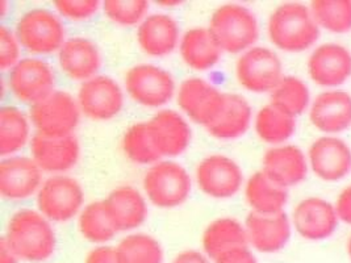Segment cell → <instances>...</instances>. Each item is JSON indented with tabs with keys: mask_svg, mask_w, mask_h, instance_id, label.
<instances>
[{
	"mask_svg": "<svg viewBox=\"0 0 351 263\" xmlns=\"http://www.w3.org/2000/svg\"><path fill=\"white\" fill-rule=\"evenodd\" d=\"M106 16L111 21L123 25H140L149 11V3L145 0H107L101 5Z\"/></svg>",
	"mask_w": 351,
	"mask_h": 263,
	"instance_id": "8d00e7d4",
	"label": "cell"
},
{
	"mask_svg": "<svg viewBox=\"0 0 351 263\" xmlns=\"http://www.w3.org/2000/svg\"><path fill=\"white\" fill-rule=\"evenodd\" d=\"M267 32L278 49L298 53L319 40V27L311 8L302 3H285L272 12Z\"/></svg>",
	"mask_w": 351,
	"mask_h": 263,
	"instance_id": "7a4b0ae2",
	"label": "cell"
},
{
	"mask_svg": "<svg viewBox=\"0 0 351 263\" xmlns=\"http://www.w3.org/2000/svg\"><path fill=\"white\" fill-rule=\"evenodd\" d=\"M61 16L71 21H84L96 15L100 1L97 0H60L54 3Z\"/></svg>",
	"mask_w": 351,
	"mask_h": 263,
	"instance_id": "74e56055",
	"label": "cell"
},
{
	"mask_svg": "<svg viewBox=\"0 0 351 263\" xmlns=\"http://www.w3.org/2000/svg\"><path fill=\"white\" fill-rule=\"evenodd\" d=\"M58 64L66 77L84 83L96 77L101 66V55L90 38L73 37L66 40L58 51Z\"/></svg>",
	"mask_w": 351,
	"mask_h": 263,
	"instance_id": "44dd1931",
	"label": "cell"
},
{
	"mask_svg": "<svg viewBox=\"0 0 351 263\" xmlns=\"http://www.w3.org/2000/svg\"><path fill=\"white\" fill-rule=\"evenodd\" d=\"M292 223L302 237L319 241L333 234L338 224V214L335 207L326 200L308 197L295 207Z\"/></svg>",
	"mask_w": 351,
	"mask_h": 263,
	"instance_id": "e0dca14e",
	"label": "cell"
},
{
	"mask_svg": "<svg viewBox=\"0 0 351 263\" xmlns=\"http://www.w3.org/2000/svg\"><path fill=\"white\" fill-rule=\"evenodd\" d=\"M311 100L309 88L296 77H283V79L271 92V104L286 111L289 115H302L308 108Z\"/></svg>",
	"mask_w": 351,
	"mask_h": 263,
	"instance_id": "e575fe53",
	"label": "cell"
},
{
	"mask_svg": "<svg viewBox=\"0 0 351 263\" xmlns=\"http://www.w3.org/2000/svg\"><path fill=\"white\" fill-rule=\"evenodd\" d=\"M253 111L249 101L237 94H225L219 115L208 125V133L220 140H233L250 127Z\"/></svg>",
	"mask_w": 351,
	"mask_h": 263,
	"instance_id": "484cf974",
	"label": "cell"
},
{
	"mask_svg": "<svg viewBox=\"0 0 351 263\" xmlns=\"http://www.w3.org/2000/svg\"><path fill=\"white\" fill-rule=\"evenodd\" d=\"M31 151L43 171L62 175L78 162L80 142L74 134L53 137L36 133L31 140Z\"/></svg>",
	"mask_w": 351,
	"mask_h": 263,
	"instance_id": "5bb4252c",
	"label": "cell"
},
{
	"mask_svg": "<svg viewBox=\"0 0 351 263\" xmlns=\"http://www.w3.org/2000/svg\"><path fill=\"white\" fill-rule=\"evenodd\" d=\"M173 263H209L207 255L197 250H186L178 254Z\"/></svg>",
	"mask_w": 351,
	"mask_h": 263,
	"instance_id": "7bdbcfd3",
	"label": "cell"
},
{
	"mask_svg": "<svg viewBox=\"0 0 351 263\" xmlns=\"http://www.w3.org/2000/svg\"><path fill=\"white\" fill-rule=\"evenodd\" d=\"M117 231L138 228L147 216V205L141 192L132 186H120L104 200Z\"/></svg>",
	"mask_w": 351,
	"mask_h": 263,
	"instance_id": "d4e9b609",
	"label": "cell"
},
{
	"mask_svg": "<svg viewBox=\"0 0 351 263\" xmlns=\"http://www.w3.org/2000/svg\"><path fill=\"white\" fill-rule=\"evenodd\" d=\"M29 117L37 133L53 137L70 136L80 124V104L69 92L56 90L31 107Z\"/></svg>",
	"mask_w": 351,
	"mask_h": 263,
	"instance_id": "8992f818",
	"label": "cell"
},
{
	"mask_svg": "<svg viewBox=\"0 0 351 263\" xmlns=\"http://www.w3.org/2000/svg\"><path fill=\"white\" fill-rule=\"evenodd\" d=\"M309 164L313 173L324 181H335L351 171V149L335 137H321L309 148Z\"/></svg>",
	"mask_w": 351,
	"mask_h": 263,
	"instance_id": "ac0fdd59",
	"label": "cell"
},
{
	"mask_svg": "<svg viewBox=\"0 0 351 263\" xmlns=\"http://www.w3.org/2000/svg\"><path fill=\"white\" fill-rule=\"evenodd\" d=\"M21 44L16 33L7 27L0 28V67L1 70H12L23 60L21 58Z\"/></svg>",
	"mask_w": 351,
	"mask_h": 263,
	"instance_id": "f35d334b",
	"label": "cell"
},
{
	"mask_svg": "<svg viewBox=\"0 0 351 263\" xmlns=\"http://www.w3.org/2000/svg\"><path fill=\"white\" fill-rule=\"evenodd\" d=\"M319 27L333 33L351 31V0H316L311 5Z\"/></svg>",
	"mask_w": 351,
	"mask_h": 263,
	"instance_id": "d590c367",
	"label": "cell"
},
{
	"mask_svg": "<svg viewBox=\"0 0 351 263\" xmlns=\"http://www.w3.org/2000/svg\"><path fill=\"white\" fill-rule=\"evenodd\" d=\"M31 117L17 107H3L0 111V154L14 157L29 142Z\"/></svg>",
	"mask_w": 351,
	"mask_h": 263,
	"instance_id": "f546056e",
	"label": "cell"
},
{
	"mask_svg": "<svg viewBox=\"0 0 351 263\" xmlns=\"http://www.w3.org/2000/svg\"><path fill=\"white\" fill-rule=\"evenodd\" d=\"M4 237L19 260L25 262L47 261L54 254L57 245L50 220L33 210H20L12 214Z\"/></svg>",
	"mask_w": 351,
	"mask_h": 263,
	"instance_id": "6da1fadb",
	"label": "cell"
},
{
	"mask_svg": "<svg viewBox=\"0 0 351 263\" xmlns=\"http://www.w3.org/2000/svg\"><path fill=\"white\" fill-rule=\"evenodd\" d=\"M223 95L219 88L202 78H187L178 90V105L195 123L207 128L223 107Z\"/></svg>",
	"mask_w": 351,
	"mask_h": 263,
	"instance_id": "4fadbf2b",
	"label": "cell"
},
{
	"mask_svg": "<svg viewBox=\"0 0 351 263\" xmlns=\"http://www.w3.org/2000/svg\"><path fill=\"white\" fill-rule=\"evenodd\" d=\"M125 90L136 103L158 108L169 103L176 92L173 75L160 66H133L125 75Z\"/></svg>",
	"mask_w": 351,
	"mask_h": 263,
	"instance_id": "30bf717a",
	"label": "cell"
},
{
	"mask_svg": "<svg viewBox=\"0 0 351 263\" xmlns=\"http://www.w3.org/2000/svg\"><path fill=\"white\" fill-rule=\"evenodd\" d=\"M247 233L245 227L232 217H221L210 223L203 233V249L208 258L216 261L223 254L247 247Z\"/></svg>",
	"mask_w": 351,
	"mask_h": 263,
	"instance_id": "83f0119b",
	"label": "cell"
},
{
	"mask_svg": "<svg viewBox=\"0 0 351 263\" xmlns=\"http://www.w3.org/2000/svg\"><path fill=\"white\" fill-rule=\"evenodd\" d=\"M184 64L197 71H206L217 65L223 49L208 28H192L184 33L179 42Z\"/></svg>",
	"mask_w": 351,
	"mask_h": 263,
	"instance_id": "4316f807",
	"label": "cell"
},
{
	"mask_svg": "<svg viewBox=\"0 0 351 263\" xmlns=\"http://www.w3.org/2000/svg\"><path fill=\"white\" fill-rule=\"evenodd\" d=\"M195 177L199 188L215 199L234 197L243 183L242 168L236 161L223 154H212L200 161Z\"/></svg>",
	"mask_w": 351,
	"mask_h": 263,
	"instance_id": "8fae6325",
	"label": "cell"
},
{
	"mask_svg": "<svg viewBox=\"0 0 351 263\" xmlns=\"http://www.w3.org/2000/svg\"><path fill=\"white\" fill-rule=\"evenodd\" d=\"M236 75L241 86L250 92H272L283 79V66L274 50L253 47L239 58Z\"/></svg>",
	"mask_w": 351,
	"mask_h": 263,
	"instance_id": "52a82bcc",
	"label": "cell"
},
{
	"mask_svg": "<svg viewBox=\"0 0 351 263\" xmlns=\"http://www.w3.org/2000/svg\"><path fill=\"white\" fill-rule=\"evenodd\" d=\"M245 197L256 214H279L287 204V188L272 181L263 171L254 173L245 187Z\"/></svg>",
	"mask_w": 351,
	"mask_h": 263,
	"instance_id": "f1b7e54d",
	"label": "cell"
},
{
	"mask_svg": "<svg viewBox=\"0 0 351 263\" xmlns=\"http://www.w3.org/2000/svg\"><path fill=\"white\" fill-rule=\"evenodd\" d=\"M14 97L31 107L56 91V73L43 58H23L8 74Z\"/></svg>",
	"mask_w": 351,
	"mask_h": 263,
	"instance_id": "9c48e42d",
	"label": "cell"
},
{
	"mask_svg": "<svg viewBox=\"0 0 351 263\" xmlns=\"http://www.w3.org/2000/svg\"><path fill=\"white\" fill-rule=\"evenodd\" d=\"M335 211L338 218L351 225V186L346 187L337 199Z\"/></svg>",
	"mask_w": 351,
	"mask_h": 263,
	"instance_id": "b9f144b4",
	"label": "cell"
},
{
	"mask_svg": "<svg viewBox=\"0 0 351 263\" xmlns=\"http://www.w3.org/2000/svg\"><path fill=\"white\" fill-rule=\"evenodd\" d=\"M77 100L83 115L95 121H107L123 110L124 94L119 83L111 77L96 75L82 83Z\"/></svg>",
	"mask_w": 351,
	"mask_h": 263,
	"instance_id": "7c38bea8",
	"label": "cell"
},
{
	"mask_svg": "<svg viewBox=\"0 0 351 263\" xmlns=\"http://www.w3.org/2000/svg\"><path fill=\"white\" fill-rule=\"evenodd\" d=\"M296 131L295 116L289 115L274 104L262 107L256 116L258 137L271 145H278L289 140Z\"/></svg>",
	"mask_w": 351,
	"mask_h": 263,
	"instance_id": "4dcf8cb0",
	"label": "cell"
},
{
	"mask_svg": "<svg viewBox=\"0 0 351 263\" xmlns=\"http://www.w3.org/2000/svg\"><path fill=\"white\" fill-rule=\"evenodd\" d=\"M43 170L33 158L14 155L0 164V192L8 200H24L40 191Z\"/></svg>",
	"mask_w": 351,
	"mask_h": 263,
	"instance_id": "9a60e30c",
	"label": "cell"
},
{
	"mask_svg": "<svg viewBox=\"0 0 351 263\" xmlns=\"http://www.w3.org/2000/svg\"><path fill=\"white\" fill-rule=\"evenodd\" d=\"M17 261H19V257L8 245L5 237H3L0 242V263H17Z\"/></svg>",
	"mask_w": 351,
	"mask_h": 263,
	"instance_id": "ee69618b",
	"label": "cell"
},
{
	"mask_svg": "<svg viewBox=\"0 0 351 263\" xmlns=\"http://www.w3.org/2000/svg\"><path fill=\"white\" fill-rule=\"evenodd\" d=\"M215 263H256V260L247 247H243L223 254Z\"/></svg>",
	"mask_w": 351,
	"mask_h": 263,
	"instance_id": "60d3db41",
	"label": "cell"
},
{
	"mask_svg": "<svg viewBox=\"0 0 351 263\" xmlns=\"http://www.w3.org/2000/svg\"><path fill=\"white\" fill-rule=\"evenodd\" d=\"M249 244L261 253H275L286 247L291 236L287 214L250 212L245 221Z\"/></svg>",
	"mask_w": 351,
	"mask_h": 263,
	"instance_id": "ffe728a7",
	"label": "cell"
},
{
	"mask_svg": "<svg viewBox=\"0 0 351 263\" xmlns=\"http://www.w3.org/2000/svg\"><path fill=\"white\" fill-rule=\"evenodd\" d=\"M309 117L312 124L324 133H341L351 127V95L333 90L319 94L313 100Z\"/></svg>",
	"mask_w": 351,
	"mask_h": 263,
	"instance_id": "7402d4cb",
	"label": "cell"
},
{
	"mask_svg": "<svg viewBox=\"0 0 351 263\" xmlns=\"http://www.w3.org/2000/svg\"><path fill=\"white\" fill-rule=\"evenodd\" d=\"M120 263H162L163 250L160 242L145 233L129 234L116 247Z\"/></svg>",
	"mask_w": 351,
	"mask_h": 263,
	"instance_id": "d6a6232c",
	"label": "cell"
},
{
	"mask_svg": "<svg viewBox=\"0 0 351 263\" xmlns=\"http://www.w3.org/2000/svg\"><path fill=\"white\" fill-rule=\"evenodd\" d=\"M86 263H120L117 258V251L116 247H101L93 249L87 257H86Z\"/></svg>",
	"mask_w": 351,
	"mask_h": 263,
	"instance_id": "ab89813d",
	"label": "cell"
},
{
	"mask_svg": "<svg viewBox=\"0 0 351 263\" xmlns=\"http://www.w3.org/2000/svg\"><path fill=\"white\" fill-rule=\"evenodd\" d=\"M78 228L84 240L95 244H104L117 233L104 200L90 203L82 210Z\"/></svg>",
	"mask_w": 351,
	"mask_h": 263,
	"instance_id": "1f68e13d",
	"label": "cell"
},
{
	"mask_svg": "<svg viewBox=\"0 0 351 263\" xmlns=\"http://www.w3.org/2000/svg\"><path fill=\"white\" fill-rule=\"evenodd\" d=\"M15 33L21 47L36 55L58 53L66 42L61 18L44 8H34L25 12L17 20Z\"/></svg>",
	"mask_w": 351,
	"mask_h": 263,
	"instance_id": "277c9868",
	"label": "cell"
},
{
	"mask_svg": "<svg viewBox=\"0 0 351 263\" xmlns=\"http://www.w3.org/2000/svg\"><path fill=\"white\" fill-rule=\"evenodd\" d=\"M137 41L141 50L147 55H169L178 47L179 25L176 18L167 14L149 15L138 25Z\"/></svg>",
	"mask_w": 351,
	"mask_h": 263,
	"instance_id": "603a6c76",
	"label": "cell"
},
{
	"mask_svg": "<svg viewBox=\"0 0 351 263\" xmlns=\"http://www.w3.org/2000/svg\"><path fill=\"white\" fill-rule=\"evenodd\" d=\"M262 170L272 181L288 188L305 179L308 164L302 149L295 145H285L266 151Z\"/></svg>",
	"mask_w": 351,
	"mask_h": 263,
	"instance_id": "cb8c5ba5",
	"label": "cell"
},
{
	"mask_svg": "<svg viewBox=\"0 0 351 263\" xmlns=\"http://www.w3.org/2000/svg\"><path fill=\"white\" fill-rule=\"evenodd\" d=\"M84 192L80 181L67 175H53L37 192L38 211L50 221L64 223L82 212Z\"/></svg>",
	"mask_w": 351,
	"mask_h": 263,
	"instance_id": "ba28073f",
	"label": "cell"
},
{
	"mask_svg": "<svg viewBox=\"0 0 351 263\" xmlns=\"http://www.w3.org/2000/svg\"><path fill=\"white\" fill-rule=\"evenodd\" d=\"M121 147L125 155L134 164H154L162 158L152 138L147 123L132 125L123 137Z\"/></svg>",
	"mask_w": 351,
	"mask_h": 263,
	"instance_id": "836d02e7",
	"label": "cell"
},
{
	"mask_svg": "<svg viewBox=\"0 0 351 263\" xmlns=\"http://www.w3.org/2000/svg\"><path fill=\"white\" fill-rule=\"evenodd\" d=\"M208 29L223 51L240 53L253 48L259 37L256 15L246 7L228 3L219 7L209 20Z\"/></svg>",
	"mask_w": 351,
	"mask_h": 263,
	"instance_id": "3957f363",
	"label": "cell"
},
{
	"mask_svg": "<svg viewBox=\"0 0 351 263\" xmlns=\"http://www.w3.org/2000/svg\"><path fill=\"white\" fill-rule=\"evenodd\" d=\"M348 253H349V257H350L351 260V236L350 238H349V242H348Z\"/></svg>",
	"mask_w": 351,
	"mask_h": 263,
	"instance_id": "f6af8a7d",
	"label": "cell"
},
{
	"mask_svg": "<svg viewBox=\"0 0 351 263\" xmlns=\"http://www.w3.org/2000/svg\"><path fill=\"white\" fill-rule=\"evenodd\" d=\"M308 73L322 87H337L351 77V53L339 44H324L311 54Z\"/></svg>",
	"mask_w": 351,
	"mask_h": 263,
	"instance_id": "2e32d148",
	"label": "cell"
},
{
	"mask_svg": "<svg viewBox=\"0 0 351 263\" xmlns=\"http://www.w3.org/2000/svg\"><path fill=\"white\" fill-rule=\"evenodd\" d=\"M146 123L162 157H176L189 148L191 128L180 114L163 110Z\"/></svg>",
	"mask_w": 351,
	"mask_h": 263,
	"instance_id": "d6986e66",
	"label": "cell"
},
{
	"mask_svg": "<svg viewBox=\"0 0 351 263\" xmlns=\"http://www.w3.org/2000/svg\"><path fill=\"white\" fill-rule=\"evenodd\" d=\"M145 194L158 208H176L183 204L191 192V178L187 170L176 161H160L146 171Z\"/></svg>",
	"mask_w": 351,
	"mask_h": 263,
	"instance_id": "5b68a950",
	"label": "cell"
}]
</instances>
